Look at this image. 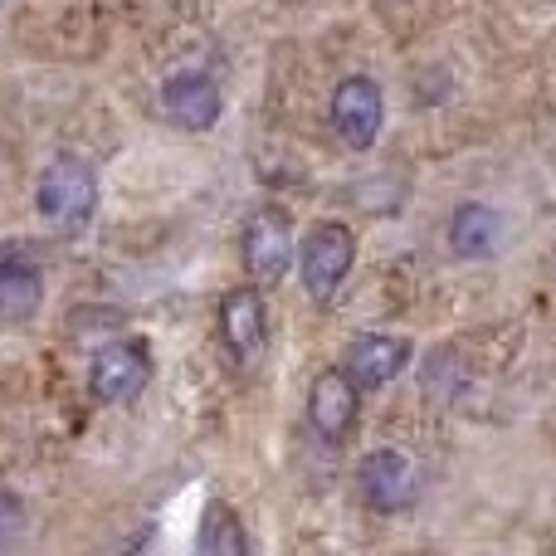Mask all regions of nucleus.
<instances>
[{
    "label": "nucleus",
    "instance_id": "nucleus-4",
    "mask_svg": "<svg viewBox=\"0 0 556 556\" xmlns=\"http://www.w3.org/2000/svg\"><path fill=\"white\" fill-rule=\"evenodd\" d=\"M332 132L342 137V147L352 152H371L376 137H381V123H386V98H381V84L366 74H352L332 88Z\"/></svg>",
    "mask_w": 556,
    "mask_h": 556
},
{
    "label": "nucleus",
    "instance_id": "nucleus-10",
    "mask_svg": "<svg viewBox=\"0 0 556 556\" xmlns=\"http://www.w3.org/2000/svg\"><path fill=\"white\" fill-rule=\"evenodd\" d=\"M220 342L235 362H254L269 342V313H264L260 288H230L220 298Z\"/></svg>",
    "mask_w": 556,
    "mask_h": 556
},
{
    "label": "nucleus",
    "instance_id": "nucleus-12",
    "mask_svg": "<svg viewBox=\"0 0 556 556\" xmlns=\"http://www.w3.org/2000/svg\"><path fill=\"white\" fill-rule=\"evenodd\" d=\"M498 244H503V220H498V211L493 205H483V201H464L459 211L450 215V250H454V260H493L498 254Z\"/></svg>",
    "mask_w": 556,
    "mask_h": 556
},
{
    "label": "nucleus",
    "instance_id": "nucleus-9",
    "mask_svg": "<svg viewBox=\"0 0 556 556\" xmlns=\"http://www.w3.org/2000/svg\"><path fill=\"white\" fill-rule=\"evenodd\" d=\"M410 366V342L391 332H362L342 356V371L352 376L362 391H381Z\"/></svg>",
    "mask_w": 556,
    "mask_h": 556
},
{
    "label": "nucleus",
    "instance_id": "nucleus-5",
    "mask_svg": "<svg viewBox=\"0 0 556 556\" xmlns=\"http://www.w3.org/2000/svg\"><path fill=\"white\" fill-rule=\"evenodd\" d=\"M356 489H362L371 513H405L420 493V479H415V464L401 450H371L356 464Z\"/></svg>",
    "mask_w": 556,
    "mask_h": 556
},
{
    "label": "nucleus",
    "instance_id": "nucleus-2",
    "mask_svg": "<svg viewBox=\"0 0 556 556\" xmlns=\"http://www.w3.org/2000/svg\"><path fill=\"white\" fill-rule=\"evenodd\" d=\"M35 201H39V215H45L49 225H64V230L84 225L98 205L93 166L78 162V156H54V162L45 166V176H39Z\"/></svg>",
    "mask_w": 556,
    "mask_h": 556
},
{
    "label": "nucleus",
    "instance_id": "nucleus-11",
    "mask_svg": "<svg viewBox=\"0 0 556 556\" xmlns=\"http://www.w3.org/2000/svg\"><path fill=\"white\" fill-rule=\"evenodd\" d=\"M45 303V274L29 254L0 250V323H29Z\"/></svg>",
    "mask_w": 556,
    "mask_h": 556
},
{
    "label": "nucleus",
    "instance_id": "nucleus-14",
    "mask_svg": "<svg viewBox=\"0 0 556 556\" xmlns=\"http://www.w3.org/2000/svg\"><path fill=\"white\" fill-rule=\"evenodd\" d=\"M20 528H25V508H20V498H15V493H5V489H0V552H5V547H15Z\"/></svg>",
    "mask_w": 556,
    "mask_h": 556
},
{
    "label": "nucleus",
    "instance_id": "nucleus-7",
    "mask_svg": "<svg viewBox=\"0 0 556 556\" xmlns=\"http://www.w3.org/2000/svg\"><path fill=\"white\" fill-rule=\"evenodd\" d=\"M356 415H362V386H356L342 366L317 376L313 391H307V420H313V430L323 434L327 444H342L346 434H352Z\"/></svg>",
    "mask_w": 556,
    "mask_h": 556
},
{
    "label": "nucleus",
    "instance_id": "nucleus-6",
    "mask_svg": "<svg viewBox=\"0 0 556 556\" xmlns=\"http://www.w3.org/2000/svg\"><path fill=\"white\" fill-rule=\"evenodd\" d=\"M244 269L260 288L278 283V278L288 274V264H293V225H288L283 211H254L250 225H244Z\"/></svg>",
    "mask_w": 556,
    "mask_h": 556
},
{
    "label": "nucleus",
    "instance_id": "nucleus-1",
    "mask_svg": "<svg viewBox=\"0 0 556 556\" xmlns=\"http://www.w3.org/2000/svg\"><path fill=\"white\" fill-rule=\"evenodd\" d=\"M352 264H356V235L342 220H317L298 244V274H303L307 298H317V303L337 298Z\"/></svg>",
    "mask_w": 556,
    "mask_h": 556
},
{
    "label": "nucleus",
    "instance_id": "nucleus-8",
    "mask_svg": "<svg viewBox=\"0 0 556 556\" xmlns=\"http://www.w3.org/2000/svg\"><path fill=\"white\" fill-rule=\"evenodd\" d=\"M162 103L166 113H172L176 127H186V132H211L215 123H220V88H215L211 74H201V68H181V74H172L162 84Z\"/></svg>",
    "mask_w": 556,
    "mask_h": 556
},
{
    "label": "nucleus",
    "instance_id": "nucleus-13",
    "mask_svg": "<svg viewBox=\"0 0 556 556\" xmlns=\"http://www.w3.org/2000/svg\"><path fill=\"white\" fill-rule=\"evenodd\" d=\"M195 547L205 556H244L250 552V532L240 528V518H235L225 503H211L201 518V538H195Z\"/></svg>",
    "mask_w": 556,
    "mask_h": 556
},
{
    "label": "nucleus",
    "instance_id": "nucleus-3",
    "mask_svg": "<svg viewBox=\"0 0 556 556\" xmlns=\"http://www.w3.org/2000/svg\"><path fill=\"white\" fill-rule=\"evenodd\" d=\"M152 381V346L142 337H123V342H108L103 352L88 366V391L103 405H127L147 391Z\"/></svg>",
    "mask_w": 556,
    "mask_h": 556
}]
</instances>
